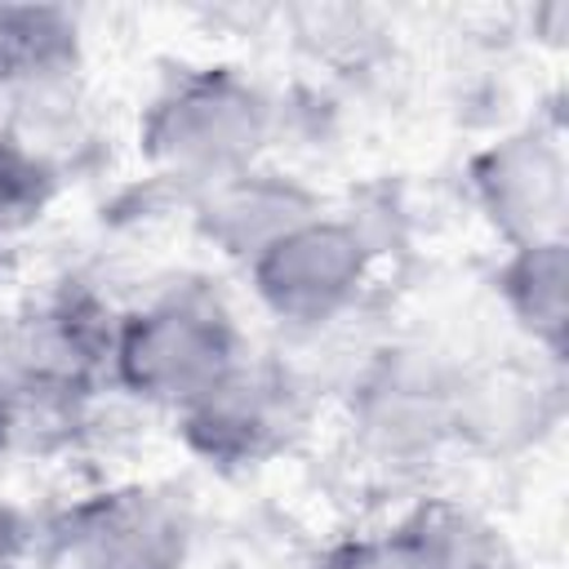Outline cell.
<instances>
[{"mask_svg":"<svg viewBox=\"0 0 569 569\" xmlns=\"http://www.w3.org/2000/svg\"><path fill=\"white\" fill-rule=\"evenodd\" d=\"M244 356L249 342L236 316L213 293L182 289L116 316L107 378L133 400L178 418L204 400Z\"/></svg>","mask_w":569,"mask_h":569,"instance_id":"1","label":"cell"},{"mask_svg":"<svg viewBox=\"0 0 569 569\" xmlns=\"http://www.w3.org/2000/svg\"><path fill=\"white\" fill-rule=\"evenodd\" d=\"M276 111L262 84L236 67H191L173 76L138 120L142 156L200 191L253 169L271 138Z\"/></svg>","mask_w":569,"mask_h":569,"instance_id":"2","label":"cell"},{"mask_svg":"<svg viewBox=\"0 0 569 569\" xmlns=\"http://www.w3.org/2000/svg\"><path fill=\"white\" fill-rule=\"evenodd\" d=\"M258 307L284 329H325L342 320L373 280L369 236L333 213H311L267 240L244 262Z\"/></svg>","mask_w":569,"mask_h":569,"instance_id":"3","label":"cell"},{"mask_svg":"<svg viewBox=\"0 0 569 569\" xmlns=\"http://www.w3.org/2000/svg\"><path fill=\"white\" fill-rule=\"evenodd\" d=\"M187 551L191 516L160 485H111L53 520L62 569H182Z\"/></svg>","mask_w":569,"mask_h":569,"instance_id":"4","label":"cell"},{"mask_svg":"<svg viewBox=\"0 0 569 569\" xmlns=\"http://www.w3.org/2000/svg\"><path fill=\"white\" fill-rule=\"evenodd\" d=\"M116 316L84 293H53L0 320V387L89 400L107 373Z\"/></svg>","mask_w":569,"mask_h":569,"instance_id":"5","label":"cell"},{"mask_svg":"<svg viewBox=\"0 0 569 569\" xmlns=\"http://www.w3.org/2000/svg\"><path fill=\"white\" fill-rule=\"evenodd\" d=\"M182 445L209 467H258L293 445L307 422L302 387L284 365L244 356L204 400L178 418Z\"/></svg>","mask_w":569,"mask_h":569,"instance_id":"6","label":"cell"},{"mask_svg":"<svg viewBox=\"0 0 569 569\" xmlns=\"http://www.w3.org/2000/svg\"><path fill=\"white\" fill-rule=\"evenodd\" d=\"M476 209L507 249L565 240L569 213V164L556 133L516 129L480 147L467 164Z\"/></svg>","mask_w":569,"mask_h":569,"instance_id":"7","label":"cell"},{"mask_svg":"<svg viewBox=\"0 0 569 569\" xmlns=\"http://www.w3.org/2000/svg\"><path fill=\"white\" fill-rule=\"evenodd\" d=\"M311 213H320L316 196L302 182L271 173L262 164L204 187L196 200V227L204 231V240H213L227 258L240 262H249L267 240H276Z\"/></svg>","mask_w":569,"mask_h":569,"instance_id":"8","label":"cell"},{"mask_svg":"<svg viewBox=\"0 0 569 569\" xmlns=\"http://www.w3.org/2000/svg\"><path fill=\"white\" fill-rule=\"evenodd\" d=\"M498 293L507 316L529 333V342L560 360L569 329V244L547 240L507 249L498 267Z\"/></svg>","mask_w":569,"mask_h":569,"instance_id":"9","label":"cell"},{"mask_svg":"<svg viewBox=\"0 0 569 569\" xmlns=\"http://www.w3.org/2000/svg\"><path fill=\"white\" fill-rule=\"evenodd\" d=\"M422 569H516V556L498 525L462 502H422L400 520Z\"/></svg>","mask_w":569,"mask_h":569,"instance_id":"10","label":"cell"},{"mask_svg":"<svg viewBox=\"0 0 569 569\" xmlns=\"http://www.w3.org/2000/svg\"><path fill=\"white\" fill-rule=\"evenodd\" d=\"M76 58V22L49 4H0V89L67 71Z\"/></svg>","mask_w":569,"mask_h":569,"instance_id":"11","label":"cell"},{"mask_svg":"<svg viewBox=\"0 0 569 569\" xmlns=\"http://www.w3.org/2000/svg\"><path fill=\"white\" fill-rule=\"evenodd\" d=\"M58 191V169L18 133H0V240L44 218Z\"/></svg>","mask_w":569,"mask_h":569,"instance_id":"12","label":"cell"},{"mask_svg":"<svg viewBox=\"0 0 569 569\" xmlns=\"http://www.w3.org/2000/svg\"><path fill=\"white\" fill-rule=\"evenodd\" d=\"M316 569H422V560L409 547L405 529L396 525L387 533H365V538H347L329 547Z\"/></svg>","mask_w":569,"mask_h":569,"instance_id":"13","label":"cell"},{"mask_svg":"<svg viewBox=\"0 0 569 569\" xmlns=\"http://www.w3.org/2000/svg\"><path fill=\"white\" fill-rule=\"evenodd\" d=\"M22 556H27V520L9 498H0V569H22Z\"/></svg>","mask_w":569,"mask_h":569,"instance_id":"14","label":"cell"}]
</instances>
